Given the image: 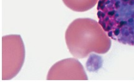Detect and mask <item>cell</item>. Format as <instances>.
I'll return each mask as SVG.
<instances>
[{"label": "cell", "mask_w": 134, "mask_h": 82, "mask_svg": "<svg viewBox=\"0 0 134 82\" xmlns=\"http://www.w3.org/2000/svg\"><path fill=\"white\" fill-rule=\"evenodd\" d=\"M65 42L74 57L83 58L90 53L104 54L112 42L98 22L90 18H78L70 23L65 32Z\"/></svg>", "instance_id": "obj_1"}, {"label": "cell", "mask_w": 134, "mask_h": 82, "mask_svg": "<svg viewBox=\"0 0 134 82\" xmlns=\"http://www.w3.org/2000/svg\"><path fill=\"white\" fill-rule=\"evenodd\" d=\"M99 23L110 39L134 46V0H99Z\"/></svg>", "instance_id": "obj_2"}, {"label": "cell", "mask_w": 134, "mask_h": 82, "mask_svg": "<svg viewBox=\"0 0 134 82\" xmlns=\"http://www.w3.org/2000/svg\"><path fill=\"white\" fill-rule=\"evenodd\" d=\"M25 47L20 35L2 37V80L13 79L21 71L25 61Z\"/></svg>", "instance_id": "obj_3"}, {"label": "cell", "mask_w": 134, "mask_h": 82, "mask_svg": "<svg viewBox=\"0 0 134 82\" xmlns=\"http://www.w3.org/2000/svg\"><path fill=\"white\" fill-rule=\"evenodd\" d=\"M83 65L75 58H68L55 63L50 68L47 80H88Z\"/></svg>", "instance_id": "obj_4"}, {"label": "cell", "mask_w": 134, "mask_h": 82, "mask_svg": "<svg viewBox=\"0 0 134 82\" xmlns=\"http://www.w3.org/2000/svg\"><path fill=\"white\" fill-rule=\"evenodd\" d=\"M65 6L76 12H85L91 9L99 0H62Z\"/></svg>", "instance_id": "obj_5"}]
</instances>
